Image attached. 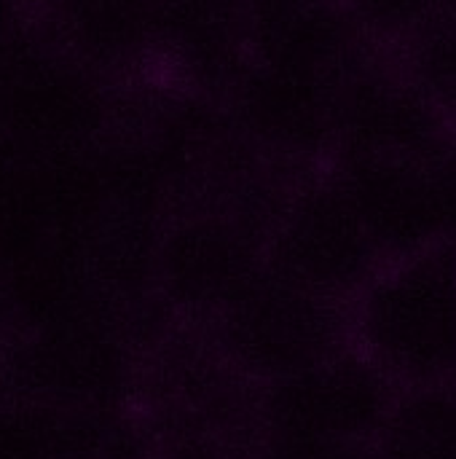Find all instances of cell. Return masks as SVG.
Here are the masks:
<instances>
[{
	"label": "cell",
	"instance_id": "1",
	"mask_svg": "<svg viewBox=\"0 0 456 459\" xmlns=\"http://www.w3.org/2000/svg\"><path fill=\"white\" fill-rule=\"evenodd\" d=\"M352 344L400 390L456 385V250L384 261L349 304Z\"/></svg>",
	"mask_w": 456,
	"mask_h": 459
},
{
	"label": "cell",
	"instance_id": "2",
	"mask_svg": "<svg viewBox=\"0 0 456 459\" xmlns=\"http://www.w3.org/2000/svg\"><path fill=\"white\" fill-rule=\"evenodd\" d=\"M207 331L226 363L250 387L306 368L352 344L349 304L306 290L269 264Z\"/></svg>",
	"mask_w": 456,
	"mask_h": 459
},
{
	"label": "cell",
	"instance_id": "3",
	"mask_svg": "<svg viewBox=\"0 0 456 459\" xmlns=\"http://www.w3.org/2000/svg\"><path fill=\"white\" fill-rule=\"evenodd\" d=\"M266 264L306 290L352 304L384 261L323 167L290 180L266 231Z\"/></svg>",
	"mask_w": 456,
	"mask_h": 459
},
{
	"label": "cell",
	"instance_id": "4",
	"mask_svg": "<svg viewBox=\"0 0 456 459\" xmlns=\"http://www.w3.org/2000/svg\"><path fill=\"white\" fill-rule=\"evenodd\" d=\"M400 387L355 344L250 390V433L371 446Z\"/></svg>",
	"mask_w": 456,
	"mask_h": 459
},
{
	"label": "cell",
	"instance_id": "5",
	"mask_svg": "<svg viewBox=\"0 0 456 459\" xmlns=\"http://www.w3.org/2000/svg\"><path fill=\"white\" fill-rule=\"evenodd\" d=\"M263 266L258 226L223 207H183L161 226L153 274L172 307L210 328Z\"/></svg>",
	"mask_w": 456,
	"mask_h": 459
},
{
	"label": "cell",
	"instance_id": "6",
	"mask_svg": "<svg viewBox=\"0 0 456 459\" xmlns=\"http://www.w3.org/2000/svg\"><path fill=\"white\" fill-rule=\"evenodd\" d=\"M344 83L253 62L223 102L239 137L288 175L323 169L336 156Z\"/></svg>",
	"mask_w": 456,
	"mask_h": 459
},
{
	"label": "cell",
	"instance_id": "7",
	"mask_svg": "<svg viewBox=\"0 0 456 459\" xmlns=\"http://www.w3.org/2000/svg\"><path fill=\"white\" fill-rule=\"evenodd\" d=\"M452 132L438 108L384 51H374L341 86L336 156L430 164Z\"/></svg>",
	"mask_w": 456,
	"mask_h": 459
},
{
	"label": "cell",
	"instance_id": "8",
	"mask_svg": "<svg viewBox=\"0 0 456 459\" xmlns=\"http://www.w3.org/2000/svg\"><path fill=\"white\" fill-rule=\"evenodd\" d=\"M247 65V8L239 0H153L148 81L226 102Z\"/></svg>",
	"mask_w": 456,
	"mask_h": 459
},
{
	"label": "cell",
	"instance_id": "9",
	"mask_svg": "<svg viewBox=\"0 0 456 459\" xmlns=\"http://www.w3.org/2000/svg\"><path fill=\"white\" fill-rule=\"evenodd\" d=\"M30 38L108 83H145L153 0H30Z\"/></svg>",
	"mask_w": 456,
	"mask_h": 459
},
{
	"label": "cell",
	"instance_id": "10",
	"mask_svg": "<svg viewBox=\"0 0 456 459\" xmlns=\"http://www.w3.org/2000/svg\"><path fill=\"white\" fill-rule=\"evenodd\" d=\"M382 261L443 245L427 164L379 156H333L328 164Z\"/></svg>",
	"mask_w": 456,
	"mask_h": 459
},
{
	"label": "cell",
	"instance_id": "11",
	"mask_svg": "<svg viewBox=\"0 0 456 459\" xmlns=\"http://www.w3.org/2000/svg\"><path fill=\"white\" fill-rule=\"evenodd\" d=\"M250 59L344 83L374 51L336 0H250Z\"/></svg>",
	"mask_w": 456,
	"mask_h": 459
},
{
	"label": "cell",
	"instance_id": "12",
	"mask_svg": "<svg viewBox=\"0 0 456 459\" xmlns=\"http://www.w3.org/2000/svg\"><path fill=\"white\" fill-rule=\"evenodd\" d=\"M368 455L371 459H456V385L400 390Z\"/></svg>",
	"mask_w": 456,
	"mask_h": 459
},
{
	"label": "cell",
	"instance_id": "13",
	"mask_svg": "<svg viewBox=\"0 0 456 459\" xmlns=\"http://www.w3.org/2000/svg\"><path fill=\"white\" fill-rule=\"evenodd\" d=\"M403 75L438 108L456 129V13L443 11L425 30L384 51Z\"/></svg>",
	"mask_w": 456,
	"mask_h": 459
},
{
	"label": "cell",
	"instance_id": "14",
	"mask_svg": "<svg viewBox=\"0 0 456 459\" xmlns=\"http://www.w3.org/2000/svg\"><path fill=\"white\" fill-rule=\"evenodd\" d=\"M363 38L392 51L446 11V0H336Z\"/></svg>",
	"mask_w": 456,
	"mask_h": 459
},
{
	"label": "cell",
	"instance_id": "15",
	"mask_svg": "<svg viewBox=\"0 0 456 459\" xmlns=\"http://www.w3.org/2000/svg\"><path fill=\"white\" fill-rule=\"evenodd\" d=\"M245 459H371V455L368 446L288 438L253 430L245 438Z\"/></svg>",
	"mask_w": 456,
	"mask_h": 459
},
{
	"label": "cell",
	"instance_id": "16",
	"mask_svg": "<svg viewBox=\"0 0 456 459\" xmlns=\"http://www.w3.org/2000/svg\"><path fill=\"white\" fill-rule=\"evenodd\" d=\"M427 169H430L433 194L438 204L443 245L456 250V129L443 143V148L433 156Z\"/></svg>",
	"mask_w": 456,
	"mask_h": 459
},
{
	"label": "cell",
	"instance_id": "17",
	"mask_svg": "<svg viewBox=\"0 0 456 459\" xmlns=\"http://www.w3.org/2000/svg\"><path fill=\"white\" fill-rule=\"evenodd\" d=\"M30 35V0H0V54Z\"/></svg>",
	"mask_w": 456,
	"mask_h": 459
},
{
	"label": "cell",
	"instance_id": "18",
	"mask_svg": "<svg viewBox=\"0 0 456 459\" xmlns=\"http://www.w3.org/2000/svg\"><path fill=\"white\" fill-rule=\"evenodd\" d=\"M167 459H245V444L237 449L226 438L207 436V438H194L177 446Z\"/></svg>",
	"mask_w": 456,
	"mask_h": 459
},
{
	"label": "cell",
	"instance_id": "19",
	"mask_svg": "<svg viewBox=\"0 0 456 459\" xmlns=\"http://www.w3.org/2000/svg\"><path fill=\"white\" fill-rule=\"evenodd\" d=\"M446 8H449V11H454V13H456V0H446Z\"/></svg>",
	"mask_w": 456,
	"mask_h": 459
},
{
	"label": "cell",
	"instance_id": "20",
	"mask_svg": "<svg viewBox=\"0 0 456 459\" xmlns=\"http://www.w3.org/2000/svg\"><path fill=\"white\" fill-rule=\"evenodd\" d=\"M239 3H242V5H245V8H247V3H250V0H239Z\"/></svg>",
	"mask_w": 456,
	"mask_h": 459
}]
</instances>
